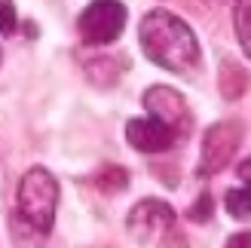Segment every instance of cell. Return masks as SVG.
I'll return each instance as SVG.
<instances>
[{"label":"cell","mask_w":251,"mask_h":248,"mask_svg":"<svg viewBox=\"0 0 251 248\" xmlns=\"http://www.w3.org/2000/svg\"><path fill=\"white\" fill-rule=\"evenodd\" d=\"M98 184H101L107 193H117V190H123L126 184H129V178H126V172L120 166H107L101 175H98Z\"/></svg>","instance_id":"8fae6325"},{"label":"cell","mask_w":251,"mask_h":248,"mask_svg":"<svg viewBox=\"0 0 251 248\" xmlns=\"http://www.w3.org/2000/svg\"><path fill=\"white\" fill-rule=\"evenodd\" d=\"M16 3L12 0H0V34H12L16 31Z\"/></svg>","instance_id":"7c38bea8"},{"label":"cell","mask_w":251,"mask_h":248,"mask_svg":"<svg viewBox=\"0 0 251 248\" xmlns=\"http://www.w3.org/2000/svg\"><path fill=\"white\" fill-rule=\"evenodd\" d=\"M233 28H236V40H239L242 52L251 58V0H236Z\"/></svg>","instance_id":"9c48e42d"},{"label":"cell","mask_w":251,"mask_h":248,"mask_svg":"<svg viewBox=\"0 0 251 248\" xmlns=\"http://www.w3.org/2000/svg\"><path fill=\"white\" fill-rule=\"evenodd\" d=\"M126 22H129V9L120 0H92L80 12L77 31L86 46H107L126 31Z\"/></svg>","instance_id":"277c9868"},{"label":"cell","mask_w":251,"mask_h":248,"mask_svg":"<svg viewBox=\"0 0 251 248\" xmlns=\"http://www.w3.org/2000/svg\"><path fill=\"white\" fill-rule=\"evenodd\" d=\"M218 86H221V95L233 101V98H242L245 86H248V77H245V71L236 65V61L224 58L221 61V74H218Z\"/></svg>","instance_id":"ba28073f"},{"label":"cell","mask_w":251,"mask_h":248,"mask_svg":"<svg viewBox=\"0 0 251 248\" xmlns=\"http://www.w3.org/2000/svg\"><path fill=\"white\" fill-rule=\"evenodd\" d=\"M224 248H251V233H236V236L227 239Z\"/></svg>","instance_id":"5bb4252c"},{"label":"cell","mask_w":251,"mask_h":248,"mask_svg":"<svg viewBox=\"0 0 251 248\" xmlns=\"http://www.w3.org/2000/svg\"><path fill=\"white\" fill-rule=\"evenodd\" d=\"M224 208H227V215H230V218H236V221H251V184L227 190Z\"/></svg>","instance_id":"30bf717a"},{"label":"cell","mask_w":251,"mask_h":248,"mask_svg":"<svg viewBox=\"0 0 251 248\" xmlns=\"http://www.w3.org/2000/svg\"><path fill=\"white\" fill-rule=\"evenodd\" d=\"M138 40L144 55L169 74L193 77L202 65V49L193 28L169 9H150L138 25Z\"/></svg>","instance_id":"6da1fadb"},{"label":"cell","mask_w":251,"mask_h":248,"mask_svg":"<svg viewBox=\"0 0 251 248\" xmlns=\"http://www.w3.org/2000/svg\"><path fill=\"white\" fill-rule=\"evenodd\" d=\"M126 141L138 153H166L169 147H175L178 135L153 117H132L126 123Z\"/></svg>","instance_id":"52a82bcc"},{"label":"cell","mask_w":251,"mask_h":248,"mask_svg":"<svg viewBox=\"0 0 251 248\" xmlns=\"http://www.w3.org/2000/svg\"><path fill=\"white\" fill-rule=\"evenodd\" d=\"M126 230L129 236L141 245H162V248H184L178 218H175L172 205L162 199H141L132 205L129 218H126Z\"/></svg>","instance_id":"3957f363"},{"label":"cell","mask_w":251,"mask_h":248,"mask_svg":"<svg viewBox=\"0 0 251 248\" xmlns=\"http://www.w3.org/2000/svg\"><path fill=\"white\" fill-rule=\"evenodd\" d=\"M16 212L34 233L46 236L58 212V181L43 166H34L22 175L16 190Z\"/></svg>","instance_id":"7a4b0ae2"},{"label":"cell","mask_w":251,"mask_h":248,"mask_svg":"<svg viewBox=\"0 0 251 248\" xmlns=\"http://www.w3.org/2000/svg\"><path fill=\"white\" fill-rule=\"evenodd\" d=\"M211 208H215V205H211V196H208V193H202V196L196 199V205L190 208V218L202 224V221H208V218H211Z\"/></svg>","instance_id":"4fadbf2b"},{"label":"cell","mask_w":251,"mask_h":248,"mask_svg":"<svg viewBox=\"0 0 251 248\" xmlns=\"http://www.w3.org/2000/svg\"><path fill=\"white\" fill-rule=\"evenodd\" d=\"M144 110H147V117L166 123L178 138H184L193 129L190 107H187L184 95L178 89H172V86H150L144 92Z\"/></svg>","instance_id":"8992f818"},{"label":"cell","mask_w":251,"mask_h":248,"mask_svg":"<svg viewBox=\"0 0 251 248\" xmlns=\"http://www.w3.org/2000/svg\"><path fill=\"white\" fill-rule=\"evenodd\" d=\"M236 172H239V178H242L245 184H251V156H248V159H242V163H239V169H236Z\"/></svg>","instance_id":"9a60e30c"},{"label":"cell","mask_w":251,"mask_h":248,"mask_svg":"<svg viewBox=\"0 0 251 248\" xmlns=\"http://www.w3.org/2000/svg\"><path fill=\"white\" fill-rule=\"evenodd\" d=\"M242 144V123L239 120H221L202 135V147H199V175H218L224 172L236 150Z\"/></svg>","instance_id":"5b68a950"}]
</instances>
